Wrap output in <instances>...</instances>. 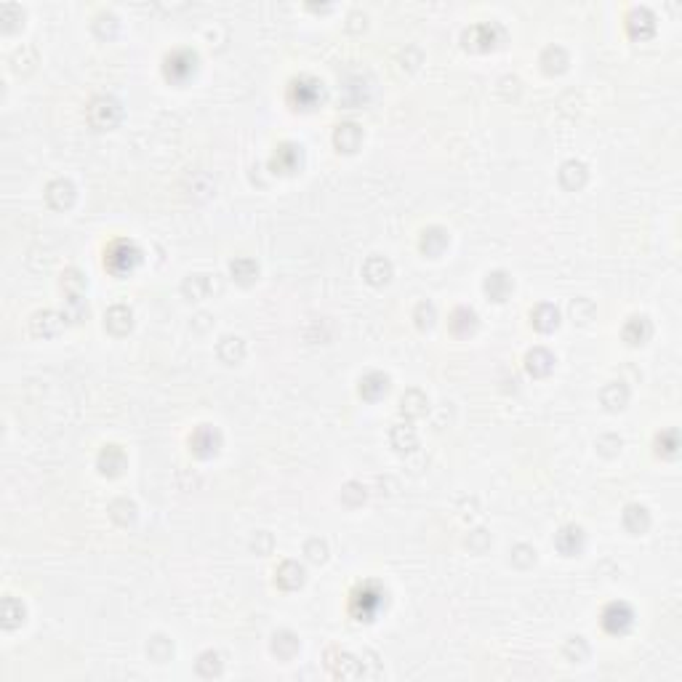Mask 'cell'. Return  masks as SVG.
Masks as SVG:
<instances>
[{
    "instance_id": "cell-1",
    "label": "cell",
    "mask_w": 682,
    "mask_h": 682,
    "mask_svg": "<svg viewBox=\"0 0 682 682\" xmlns=\"http://www.w3.org/2000/svg\"><path fill=\"white\" fill-rule=\"evenodd\" d=\"M384 605V592L376 583H365L352 595V613L358 616V621H373L376 613Z\"/></svg>"
},
{
    "instance_id": "cell-2",
    "label": "cell",
    "mask_w": 682,
    "mask_h": 682,
    "mask_svg": "<svg viewBox=\"0 0 682 682\" xmlns=\"http://www.w3.org/2000/svg\"><path fill=\"white\" fill-rule=\"evenodd\" d=\"M141 259V251L136 248V242L131 240H115L110 248H107V256H104V264L115 272V275H123V272H131Z\"/></svg>"
},
{
    "instance_id": "cell-3",
    "label": "cell",
    "mask_w": 682,
    "mask_h": 682,
    "mask_svg": "<svg viewBox=\"0 0 682 682\" xmlns=\"http://www.w3.org/2000/svg\"><path fill=\"white\" fill-rule=\"evenodd\" d=\"M195 54L192 51H174L165 56V78L174 83H184L195 72Z\"/></svg>"
},
{
    "instance_id": "cell-4",
    "label": "cell",
    "mask_w": 682,
    "mask_h": 682,
    "mask_svg": "<svg viewBox=\"0 0 682 682\" xmlns=\"http://www.w3.org/2000/svg\"><path fill=\"white\" fill-rule=\"evenodd\" d=\"M632 610H629V605L626 602H610L605 610H602V626H605V632H610V634H623L629 626H632Z\"/></svg>"
},
{
    "instance_id": "cell-5",
    "label": "cell",
    "mask_w": 682,
    "mask_h": 682,
    "mask_svg": "<svg viewBox=\"0 0 682 682\" xmlns=\"http://www.w3.org/2000/svg\"><path fill=\"white\" fill-rule=\"evenodd\" d=\"M322 99V83L315 78H301L291 83V101L299 104L301 110H309Z\"/></svg>"
},
{
    "instance_id": "cell-6",
    "label": "cell",
    "mask_w": 682,
    "mask_h": 682,
    "mask_svg": "<svg viewBox=\"0 0 682 682\" xmlns=\"http://www.w3.org/2000/svg\"><path fill=\"white\" fill-rule=\"evenodd\" d=\"M189 445H192V451H195L198 456H211V453H216V448H219V432H216L214 426L203 424L200 429L189 437Z\"/></svg>"
},
{
    "instance_id": "cell-7",
    "label": "cell",
    "mask_w": 682,
    "mask_h": 682,
    "mask_svg": "<svg viewBox=\"0 0 682 682\" xmlns=\"http://www.w3.org/2000/svg\"><path fill=\"white\" fill-rule=\"evenodd\" d=\"M104 115V121L99 118H91V123L96 125V128H110V125H115L118 118H121V107H118V101L112 99H96L91 104V110H88V115Z\"/></svg>"
},
{
    "instance_id": "cell-8",
    "label": "cell",
    "mask_w": 682,
    "mask_h": 682,
    "mask_svg": "<svg viewBox=\"0 0 682 682\" xmlns=\"http://www.w3.org/2000/svg\"><path fill=\"white\" fill-rule=\"evenodd\" d=\"M45 198L48 203L54 205V208H64V205H70L72 198H75V189H72V184L64 179H56L48 184V192H45Z\"/></svg>"
},
{
    "instance_id": "cell-9",
    "label": "cell",
    "mask_w": 682,
    "mask_h": 682,
    "mask_svg": "<svg viewBox=\"0 0 682 682\" xmlns=\"http://www.w3.org/2000/svg\"><path fill=\"white\" fill-rule=\"evenodd\" d=\"M333 141H336V147L344 149V152H355V149H358V144L362 141V131L355 125V123H344V125H339V131H336Z\"/></svg>"
},
{
    "instance_id": "cell-10",
    "label": "cell",
    "mask_w": 682,
    "mask_h": 682,
    "mask_svg": "<svg viewBox=\"0 0 682 682\" xmlns=\"http://www.w3.org/2000/svg\"><path fill=\"white\" fill-rule=\"evenodd\" d=\"M301 161V152L296 144H282L280 149L275 152V158H272V165L275 168H280L282 174H291L293 168H296V163Z\"/></svg>"
},
{
    "instance_id": "cell-11",
    "label": "cell",
    "mask_w": 682,
    "mask_h": 682,
    "mask_svg": "<svg viewBox=\"0 0 682 682\" xmlns=\"http://www.w3.org/2000/svg\"><path fill=\"white\" fill-rule=\"evenodd\" d=\"M581 544H583V533L581 528H576V525L562 528L560 536H557V546H560L565 555H576L581 549Z\"/></svg>"
},
{
    "instance_id": "cell-12",
    "label": "cell",
    "mask_w": 682,
    "mask_h": 682,
    "mask_svg": "<svg viewBox=\"0 0 682 682\" xmlns=\"http://www.w3.org/2000/svg\"><path fill=\"white\" fill-rule=\"evenodd\" d=\"M475 325H477V315H475L469 307H459V309L453 312V318H451V328H453V333H459V336L472 333Z\"/></svg>"
},
{
    "instance_id": "cell-13",
    "label": "cell",
    "mask_w": 682,
    "mask_h": 682,
    "mask_svg": "<svg viewBox=\"0 0 682 682\" xmlns=\"http://www.w3.org/2000/svg\"><path fill=\"white\" fill-rule=\"evenodd\" d=\"M386 384H389V379H386L384 373H368V376L360 382V395L362 397H368V400H376L379 395L386 392Z\"/></svg>"
},
{
    "instance_id": "cell-14",
    "label": "cell",
    "mask_w": 682,
    "mask_h": 682,
    "mask_svg": "<svg viewBox=\"0 0 682 682\" xmlns=\"http://www.w3.org/2000/svg\"><path fill=\"white\" fill-rule=\"evenodd\" d=\"M530 320H533V325H536L539 331H552V328H557L560 315H557L555 307L541 304V307H536V312H530Z\"/></svg>"
},
{
    "instance_id": "cell-15",
    "label": "cell",
    "mask_w": 682,
    "mask_h": 682,
    "mask_svg": "<svg viewBox=\"0 0 682 682\" xmlns=\"http://www.w3.org/2000/svg\"><path fill=\"white\" fill-rule=\"evenodd\" d=\"M485 291L490 293V299L504 301L506 299V293L512 291V280H509L504 272H493V275H488V280H485Z\"/></svg>"
},
{
    "instance_id": "cell-16",
    "label": "cell",
    "mask_w": 682,
    "mask_h": 682,
    "mask_svg": "<svg viewBox=\"0 0 682 682\" xmlns=\"http://www.w3.org/2000/svg\"><path fill=\"white\" fill-rule=\"evenodd\" d=\"M301 581H304L301 565H296V562H282V568L278 570V583H280L282 589H296V586H301Z\"/></svg>"
},
{
    "instance_id": "cell-17",
    "label": "cell",
    "mask_w": 682,
    "mask_h": 682,
    "mask_svg": "<svg viewBox=\"0 0 682 682\" xmlns=\"http://www.w3.org/2000/svg\"><path fill=\"white\" fill-rule=\"evenodd\" d=\"M552 362H555V358H552L549 352L533 349V352L528 355V371H530L533 376H546V373L552 371Z\"/></svg>"
},
{
    "instance_id": "cell-18",
    "label": "cell",
    "mask_w": 682,
    "mask_h": 682,
    "mask_svg": "<svg viewBox=\"0 0 682 682\" xmlns=\"http://www.w3.org/2000/svg\"><path fill=\"white\" fill-rule=\"evenodd\" d=\"M389 272H392L389 261L379 259V256L368 259V264H365V278H368L371 282H386L389 280Z\"/></svg>"
},
{
    "instance_id": "cell-19",
    "label": "cell",
    "mask_w": 682,
    "mask_h": 682,
    "mask_svg": "<svg viewBox=\"0 0 682 682\" xmlns=\"http://www.w3.org/2000/svg\"><path fill=\"white\" fill-rule=\"evenodd\" d=\"M21 621H24V608H21V602H17L14 597H6V600H3V623H6V629H14V626Z\"/></svg>"
},
{
    "instance_id": "cell-20",
    "label": "cell",
    "mask_w": 682,
    "mask_h": 682,
    "mask_svg": "<svg viewBox=\"0 0 682 682\" xmlns=\"http://www.w3.org/2000/svg\"><path fill=\"white\" fill-rule=\"evenodd\" d=\"M107 325L112 331H128L131 328V309L125 307H112L110 315H107Z\"/></svg>"
},
{
    "instance_id": "cell-21",
    "label": "cell",
    "mask_w": 682,
    "mask_h": 682,
    "mask_svg": "<svg viewBox=\"0 0 682 682\" xmlns=\"http://www.w3.org/2000/svg\"><path fill=\"white\" fill-rule=\"evenodd\" d=\"M256 264L254 261H248V259H240V261H232V275L238 278V280H242V282H248V280H254L256 278Z\"/></svg>"
}]
</instances>
